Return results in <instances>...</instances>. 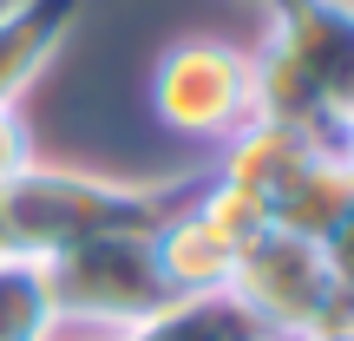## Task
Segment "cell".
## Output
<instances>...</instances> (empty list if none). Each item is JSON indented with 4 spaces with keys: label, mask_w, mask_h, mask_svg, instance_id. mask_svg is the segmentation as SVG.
Returning <instances> with one entry per match:
<instances>
[{
    "label": "cell",
    "mask_w": 354,
    "mask_h": 341,
    "mask_svg": "<svg viewBox=\"0 0 354 341\" xmlns=\"http://www.w3.org/2000/svg\"><path fill=\"white\" fill-rule=\"evenodd\" d=\"M59 308H53V282L39 256L0 250V341H46Z\"/></svg>",
    "instance_id": "11"
},
{
    "label": "cell",
    "mask_w": 354,
    "mask_h": 341,
    "mask_svg": "<svg viewBox=\"0 0 354 341\" xmlns=\"http://www.w3.org/2000/svg\"><path fill=\"white\" fill-rule=\"evenodd\" d=\"M125 341H282L243 302L236 289H210V295H171L158 315H145Z\"/></svg>",
    "instance_id": "8"
},
{
    "label": "cell",
    "mask_w": 354,
    "mask_h": 341,
    "mask_svg": "<svg viewBox=\"0 0 354 341\" xmlns=\"http://www.w3.org/2000/svg\"><path fill=\"white\" fill-rule=\"evenodd\" d=\"M354 203V151H308L289 171V184L269 197V230L328 243V230L348 216Z\"/></svg>",
    "instance_id": "7"
},
{
    "label": "cell",
    "mask_w": 354,
    "mask_h": 341,
    "mask_svg": "<svg viewBox=\"0 0 354 341\" xmlns=\"http://www.w3.org/2000/svg\"><path fill=\"white\" fill-rule=\"evenodd\" d=\"M79 26V0H7L0 7V105H20L39 86Z\"/></svg>",
    "instance_id": "6"
},
{
    "label": "cell",
    "mask_w": 354,
    "mask_h": 341,
    "mask_svg": "<svg viewBox=\"0 0 354 341\" xmlns=\"http://www.w3.org/2000/svg\"><path fill=\"white\" fill-rule=\"evenodd\" d=\"M230 289H236L282 341H302V335H315L322 322H328V308H335V295H342V282H335V269H328V256H322V243L289 237V230H263V237L236 256Z\"/></svg>",
    "instance_id": "5"
},
{
    "label": "cell",
    "mask_w": 354,
    "mask_h": 341,
    "mask_svg": "<svg viewBox=\"0 0 354 341\" xmlns=\"http://www.w3.org/2000/svg\"><path fill=\"white\" fill-rule=\"evenodd\" d=\"M53 282V308L73 322H92V329H112L131 335L145 315L171 302V282L158 269V243L151 237H99V243H79V250L53 256L46 263Z\"/></svg>",
    "instance_id": "3"
},
{
    "label": "cell",
    "mask_w": 354,
    "mask_h": 341,
    "mask_svg": "<svg viewBox=\"0 0 354 341\" xmlns=\"http://www.w3.org/2000/svg\"><path fill=\"white\" fill-rule=\"evenodd\" d=\"M322 256H328V269H335V282L342 289H354V203H348V216L328 230V243H322Z\"/></svg>",
    "instance_id": "14"
},
{
    "label": "cell",
    "mask_w": 354,
    "mask_h": 341,
    "mask_svg": "<svg viewBox=\"0 0 354 341\" xmlns=\"http://www.w3.org/2000/svg\"><path fill=\"white\" fill-rule=\"evenodd\" d=\"M26 165H33V131H26L20 105H0V184Z\"/></svg>",
    "instance_id": "13"
},
{
    "label": "cell",
    "mask_w": 354,
    "mask_h": 341,
    "mask_svg": "<svg viewBox=\"0 0 354 341\" xmlns=\"http://www.w3.org/2000/svg\"><path fill=\"white\" fill-rule=\"evenodd\" d=\"M190 197V184H131L105 171H73V165H26L0 184V250L20 256H53L79 250L99 237H158V223Z\"/></svg>",
    "instance_id": "2"
},
{
    "label": "cell",
    "mask_w": 354,
    "mask_h": 341,
    "mask_svg": "<svg viewBox=\"0 0 354 341\" xmlns=\"http://www.w3.org/2000/svg\"><path fill=\"white\" fill-rule=\"evenodd\" d=\"M151 243H158V269H165L171 295H210V289H230V276H236V250L210 223H197L190 203H177Z\"/></svg>",
    "instance_id": "10"
},
{
    "label": "cell",
    "mask_w": 354,
    "mask_h": 341,
    "mask_svg": "<svg viewBox=\"0 0 354 341\" xmlns=\"http://www.w3.org/2000/svg\"><path fill=\"white\" fill-rule=\"evenodd\" d=\"M302 341H354V335H342V329H315V335H302Z\"/></svg>",
    "instance_id": "15"
},
{
    "label": "cell",
    "mask_w": 354,
    "mask_h": 341,
    "mask_svg": "<svg viewBox=\"0 0 354 341\" xmlns=\"http://www.w3.org/2000/svg\"><path fill=\"white\" fill-rule=\"evenodd\" d=\"M0 7H7V0H0Z\"/></svg>",
    "instance_id": "17"
},
{
    "label": "cell",
    "mask_w": 354,
    "mask_h": 341,
    "mask_svg": "<svg viewBox=\"0 0 354 341\" xmlns=\"http://www.w3.org/2000/svg\"><path fill=\"white\" fill-rule=\"evenodd\" d=\"M256 59V118L302 131L308 145L348 151L354 118V0H276L263 7Z\"/></svg>",
    "instance_id": "1"
},
{
    "label": "cell",
    "mask_w": 354,
    "mask_h": 341,
    "mask_svg": "<svg viewBox=\"0 0 354 341\" xmlns=\"http://www.w3.org/2000/svg\"><path fill=\"white\" fill-rule=\"evenodd\" d=\"M184 203H190V216H197V223H210V230H216V237H223L236 256H243V250H250V243L269 230V210H263L256 197H243L236 184H223V177H197Z\"/></svg>",
    "instance_id": "12"
},
{
    "label": "cell",
    "mask_w": 354,
    "mask_h": 341,
    "mask_svg": "<svg viewBox=\"0 0 354 341\" xmlns=\"http://www.w3.org/2000/svg\"><path fill=\"white\" fill-rule=\"evenodd\" d=\"M348 151H354V118H348Z\"/></svg>",
    "instance_id": "16"
},
{
    "label": "cell",
    "mask_w": 354,
    "mask_h": 341,
    "mask_svg": "<svg viewBox=\"0 0 354 341\" xmlns=\"http://www.w3.org/2000/svg\"><path fill=\"white\" fill-rule=\"evenodd\" d=\"M151 105L171 131L230 145L256 125V59L230 39H177L151 73Z\"/></svg>",
    "instance_id": "4"
},
{
    "label": "cell",
    "mask_w": 354,
    "mask_h": 341,
    "mask_svg": "<svg viewBox=\"0 0 354 341\" xmlns=\"http://www.w3.org/2000/svg\"><path fill=\"white\" fill-rule=\"evenodd\" d=\"M308 151H335V145H308L302 131H289V125H269V118H256L250 131H236V138L223 145V165H216L210 177L236 184L243 197H256V203L269 210V197H276V190L289 184V171L302 165Z\"/></svg>",
    "instance_id": "9"
}]
</instances>
